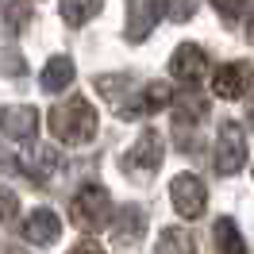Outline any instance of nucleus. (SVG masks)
Segmentation results:
<instances>
[{
	"label": "nucleus",
	"instance_id": "f257e3e1",
	"mask_svg": "<svg viewBox=\"0 0 254 254\" xmlns=\"http://www.w3.org/2000/svg\"><path fill=\"white\" fill-rule=\"evenodd\" d=\"M50 131H54V139L58 143H69V146H81L93 139L96 131V112L93 104L85 100V96H69L65 104L50 112Z\"/></svg>",
	"mask_w": 254,
	"mask_h": 254
},
{
	"label": "nucleus",
	"instance_id": "7ed1b4c3",
	"mask_svg": "<svg viewBox=\"0 0 254 254\" xmlns=\"http://www.w3.org/2000/svg\"><path fill=\"white\" fill-rule=\"evenodd\" d=\"M243 162H247V135H243V127L235 120H223L220 124V135H216V174L220 177H231L243 170Z\"/></svg>",
	"mask_w": 254,
	"mask_h": 254
},
{
	"label": "nucleus",
	"instance_id": "9b49d317",
	"mask_svg": "<svg viewBox=\"0 0 254 254\" xmlns=\"http://www.w3.org/2000/svg\"><path fill=\"white\" fill-rule=\"evenodd\" d=\"M39 85L47 89V93H62V89H69L73 85V62L69 58H50L47 65H43V73H39Z\"/></svg>",
	"mask_w": 254,
	"mask_h": 254
},
{
	"label": "nucleus",
	"instance_id": "2eb2a0df",
	"mask_svg": "<svg viewBox=\"0 0 254 254\" xmlns=\"http://www.w3.org/2000/svg\"><path fill=\"white\" fill-rule=\"evenodd\" d=\"M170 100H174V89H170V85H162V81H154V85H146V89H143L139 108H143V112H162Z\"/></svg>",
	"mask_w": 254,
	"mask_h": 254
},
{
	"label": "nucleus",
	"instance_id": "39448f33",
	"mask_svg": "<svg viewBox=\"0 0 254 254\" xmlns=\"http://www.w3.org/2000/svg\"><path fill=\"white\" fill-rule=\"evenodd\" d=\"M170 196H174L177 212L185 216V220H196V216H204V204H208V189L204 181L196 174H177L170 181Z\"/></svg>",
	"mask_w": 254,
	"mask_h": 254
},
{
	"label": "nucleus",
	"instance_id": "6ab92c4d",
	"mask_svg": "<svg viewBox=\"0 0 254 254\" xmlns=\"http://www.w3.org/2000/svg\"><path fill=\"white\" fill-rule=\"evenodd\" d=\"M251 127H254V108H251Z\"/></svg>",
	"mask_w": 254,
	"mask_h": 254
},
{
	"label": "nucleus",
	"instance_id": "423d86ee",
	"mask_svg": "<svg viewBox=\"0 0 254 254\" xmlns=\"http://www.w3.org/2000/svg\"><path fill=\"white\" fill-rule=\"evenodd\" d=\"M208 54L204 47H196V43H185V47L174 50V58H170V73H174L181 85H200L208 77Z\"/></svg>",
	"mask_w": 254,
	"mask_h": 254
},
{
	"label": "nucleus",
	"instance_id": "0eeeda50",
	"mask_svg": "<svg viewBox=\"0 0 254 254\" xmlns=\"http://www.w3.org/2000/svg\"><path fill=\"white\" fill-rule=\"evenodd\" d=\"M58 235H62V220L50 208H35L23 220V239L35 243V247H50V243H58Z\"/></svg>",
	"mask_w": 254,
	"mask_h": 254
},
{
	"label": "nucleus",
	"instance_id": "ddd939ff",
	"mask_svg": "<svg viewBox=\"0 0 254 254\" xmlns=\"http://www.w3.org/2000/svg\"><path fill=\"white\" fill-rule=\"evenodd\" d=\"M143 227H146L143 212H139V208H124L120 220H116V243H124V247L139 243V239H143Z\"/></svg>",
	"mask_w": 254,
	"mask_h": 254
},
{
	"label": "nucleus",
	"instance_id": "20e7f679",
	"mask_svg": "<svg viewBox=\"0 0 254 254\" xmlns=\"http://www.w3.org/2000/svg\"><path fill=\"white\" fill-rule=\"evenodd\" d=\"M162 154H166V150H162V135L154 127H146L143 135L135 139V146L124 154V170L131 177H150L162 166Z\"/></svg>",
	"mask_w": 254,
	"mask_h": 254
},
{
	"label": "nucleus",
	"instance_id": "9d476101",
	"mask_svg": "<svg viewBox=\"0 0 254 254\" xmlns=\"http://www.w3.org/2000/svg\"><path fill=\"white\" fill-rule=\"evenodd\" d=\"M158 16H166L162 4H146V0L143 4H127V39H131V43H143Z\"/></svg>",
	"mask_w": 254,
	"mask_h": 254
},
{
	"label": "nucleus",
	"instance_id": "4468645a",
	"mask_svg": "<svg viewBox=\"0 0 254 254\" xmlns=\"http://www.w3.org/2000/svg\"><path fill=\"white\" fill-rule=\"evenodd\" d=\"M196 251V243H192V235L185 231V227H166L158 235V247H154V254H192Z\"/></svg>",
	"mask_w": 254,
	"mask_h": 254
},
{
	"label": "nucleus",
	"instance_id": "f3484780",
	"mask_svg": "<svg viewBox=\"0 0 254 254\" xmlns=\"http://www.w3.org/2000/svg\"><path fill=\"white\" fill-rule=\"evenodd\" d=\"M192 12H196V4H170V8H166L170 19H189Z\"/></svg>",
	"mask_w": 254,
	"mask_h": 254
},
{
	"label": "nucleus",
	"instance_id": "f03ea898",
	"mask_svg": "<svg viewBox=\"0 0 254 254\" xmlns=\"http://www.w3.org/2000/svg\"><path fill=\"white\" fill-rule=\"evenodd\" d=\"M69 212H73V223H77L81 231H100V227L108 223V212H112L108 189H104V185H85V189H77Z\"/></svg>",
	"mask_w": 254,
	"mask_h": 254
},
{
	"label": "nucleus",
	"instance_id": "a211bd4d",
	"mask_svg": "<svg viewBox=\"0 0 254 254\" xmlns=\"http://www.w3.org/2000/svg\"><path fill=\"white\" fill-rule=\"evenodd\" d=\"M69 254H104V251H100V243H77Z\"/></svg>",
	"mask_w": 254,
	"mask_h": 254
},
{
	"label": "nucleus",
	"instance_id": "1a4fd4ad",
	"mask_svg": "<svg viewBox=\"0 0 254 254\" xmlns=\"http://www.w3.org/2000/svg\"><path fill=\"white\" fill-rule=\"evenodd\" d=\"M35 120H39V112L35 108H27V104H23V108H12V104H8V108H4V135H8V139H12V143H31L35 139Z\"/></svg>",
	"mask_w": 254,
	"mask_h": 254
},
{
	"label": "nucleus",
	"instance_id": "dca6fc26",
	"mask_svg": "<svg viewBox=\"0 0 254 254\" xmlns=\"http://www.w3.org/2000/svg\"><path fill=\"white\" fill-rule=\"evenodd\" d=\"M58 12H62V19L69 23V27H81L85 19H93L96 12H100V4H62Z\"/></svg>",
	"mask_w": 254,
	"mask_h": 254
},
{
	"label": "nucleus",
	"instance_id": "6e6552de",
	"mask_svg": "<svg viewBox=\"0 0 254 254\" xmlns=\"http://www.w3.org/2000/svg\"><path fill=\"white\" fill-rule=\"evenodd\" d=\"M212 89H216V96H223V100H239V96L251 89V69H247L243 62L220 65V73H216V81H212Z\"/></svg>",
	"mask_w": 254,
	"mask_h": 254
},
{
	"label": "nucleus",
	"instance_id": "f8f14e48",
	"mask_svg": "<svg viewBox=\"0 0 254 254\" xmlns=\"http://www.w3.org/2000/svg\"><path fill=\"white\" fill-rule=\"evenodd\" d=\"M212 235H216V251L220 254H247V243H243V231L235 227L231 216H220L216 227H212Z\"/></svg>",
	"mask_w": 254,
	"mask_h": 254
}]
</instances>
